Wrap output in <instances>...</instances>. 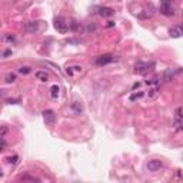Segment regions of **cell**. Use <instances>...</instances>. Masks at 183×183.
<instances>
[{"instance_id": "cell-13", "label": "cell", "mask_w": 183, "mask_h": 183, "mask_svg": "<svg viewBox=\"0 0 183 183\" xmlns=\"http://www.w3.org/2000/svg\"><path fill=\"white\" fill-rule=\"evenodd\" d=\"M59 94H60V87L57 85H53L50 87V98L52 99H57Z\"/></svg>"}, {"instance_id": "cell-1", "label": "cell", "mask_w": 183, "mask_h": 183, "mask_svg": "<svg viewBox=\"0 0 183 183\" xmlns=\"http://www.w3.org/2000/svg\"><path fill=\"white\" fill-rule=\"evenodd\" d=\"M153 69H155V63L153 62H139V63H136V66H135V73L140 74V76H144V74L150 73Z\"/></svg>"}, {"instance_id": "cell-27", "label": "cell", "mask_w": 183, "mask_h": 183, "mask_svg": "<svg viewBox=\"0 0 183 183\" xmlns=\"http://www.w3.org/2000/svg\"><path fill=\"white\" fill-rule=\"evenodd\" d=\"M137 87H140V83H135L133 85V89H137Z\"/></svg>"}, {"instance_id": "cell-17", "label": "cell", "mask_w": 183, "mask_h": 183, "mask_svg": "<svg viewBox=\"0 0 183 183\" xmlns=\"http://www.w3.org/2000/svg\"><path fill=\"white\" fill-rule=\"evenodd\" d=\"M176 72H179V70H176ZM176 72H173V70H170V69H168V70L164 72V80H166V82H170L172 77L175 76Z\"/></svg>"}, {"instance_id": "cell-12", "label": "cell", "mask_w": 183, "mask_h": 183, "mask_svg": "<svg viewBox=\"0 0 183 183\" xmlns=\"http://www.w3.org/2000/svg\"><path fill=\"white\" fill-rule=\"evenodd\" d=\"M159 90H160V86H153V87H149V99H155L157 94H159Z\"/></svg>"}, {"instance_id": "cell-19", "label": "cell", "mask_w": 183, "mask_h": 183, "mask_svg": "<svg viewBox=\"0 0 183 183\" xmlns=\"http://www.w3.org/2000/svg\"><path fill=\"white\" fill-rule=\"evenodd\" d=\"M6 82H7V83L16 82V74H15V73H9L7 76H6Z\"/></svg>"}, {"instance_id": "cell-6", "label": "cell", "mask_w": 183, "mask_h": 183, "mask_svg": "<svg viewBox=\"0 0 183 183\" xmlns=\"http://www.w3.org/2000/svg\"><path fill=\"white\" fill-rule=\"evenodd\" d=\"M162 168H163V163H162V160H157V159L149 160L148 169H149L150 172H157V170H160Z\"/></svg>"}, {"instance_id": "cell-26", "label": "cell", "mask_w": 183, "mask_h": 183, "mask_svg": "<svg viewBox=\"0 0 183 183\" xmlns=\"http://www.w3.org/2000/svg\"><path fill=\"white\" fill-rule=\"evenodd\" d=\"M114 26V22H107V27H113Z\"/></svg>"}, {"instance_id": "cell-14", "label": "cell", "mask_w": 183, "mask_h": 183, "mask_svg": "<svg viewBox=\"0 0 183 183\" xmlns=\"http://www.w3.org/2000/svg\"><path fill=\"white\" fill-rule=\"evenodd\" d=\"M146 85H148L149 87H153V86H160V77H159V76H155V77H152L150 80H146Z\"/></svg>"}, {"instance_id": "cell-8", "label": "cell", "mask_w": 183, "mask_h": 183, "mask_svg": "<svg viewBox=\"0 0 183 183\" xmlns=\"http://www.w3.org/2000/svg\"><path fill=\"white\" fill-rule=\"evenodd\" d=\"M99 15H100L102 17H112V16L114 15V9L106 7V6H103V7H99Z\"/></svg>"}, {"instance_id": "cell-29", "label": "cell", "mask_w": 183, "mask_h": 183, "mask_svg": "<svg viewBox=\"0 0 183 183\" xmlns=\"http://www.w3.org/2000/svg\"><path fill=\"white\" fill-rule=\"evenodd\" d=\"M4 94V90H0V96H3Z\"/></svg>"}, {"instance_id": "cell-2", "label": "cell", "mask_w": 183, "mask_h": 183, "mask_svg": "<svg viewBox=\"0 0 183 183\" xmlns=\"http://www.w3.org/2000/svg\"><path fill=\"white\" fill-rule=\"evenodd\" d=\"M55 29L59 31V33H62V35H64V33H67L69 31V24H67V20L64 19V17H56L55 19Z\"/></svg>"}, {"instance_id": "cell-18", "label": "cell", "mask_w": 183, "mask_h": 183, "mask_svg": "<svg viewBox=\"0 0 183 183\" xmlns=\"http://www.w3.org/2000/svg\"><path fill=\"white\" fill-rule=\"evenodd\" d=\"M19 72H20L22 74H29V73L31 72V67H29V66H22V67L19 69Z\"/></svg>"}, {"instance_id": "cell-4", "label": "cell", "mask_w": 183, "mask_h": 183, "mask_svg": "<svg viewBox=\"0 0 183 183\" xmlns=\"http://www.w3.org/2000/svg\"><path fill=\"white\" fill-rule=\"evenodd\" d=\"M159 12L162 13L163 16H168V17H172L175 16V9L172 6L170 2H162L159 6Z\"/></svg>"}, {"instance_id": "cell-23", "label": "cell", "mask_w": 183, "mask_h": 183, "mask_svg": "<svg viewBox=\"0 0 183 183\" xmlns=\"http://www.w3.org/2000/svg\"><path fill=\"white\" fill-rule=\"evenodd\" d=\"M9 103V105H16V103H19L20 99H9V100H6Z\"/></svg>"}, {"instance_id": "cell-24", "label": "cell", "mask_w": 183, "mask_h": 183, "mask_svg": "<svg viewBox=\"0 0 183 183\" xmlns=\"http://www.w3.org/2000/svg\"><path fill=\"white\" fill-rule=\"evenodd\" d=\"M17 159H19V157H17V156H13V157H9V162H10V163H13V164H15V163H17Z\"/></svg>"}, {"instance_id": "cell-28", "label": "cell", "mask_w": 183, "mask_h": 183, "mask_svg": "<svg viewBox=\"0 0 183 183\" xmlns=\"http://www.w3.org/2000/svg\"><path fill=\"white\" fill-rule=\"evenodd\" d=\"M3 148H4V144H2V143H0V152L3 150Z\"/></svg>"}, {"instance_id": "cell-7", "label": "cell", "mask_w": 183, "mask_h": 183, "mask_svg": "<svg viewBox=\"0 0 183 183\" xmlns=\"http://www.w3.org/2000/svg\"><path fill=\"white\" fill-rule=\"evenodd\" d=\"M175 129H176V130H182V107H177V109H176Z\"/></svg>"}, {"instance_id": "cell-16", "label": "cell", "mask_w": 183, "mask_h": 183, "mask_svg": "<svg viewBox=\"0 0 183 183\" xmlns=\"http://www.w3.org/2000/svg\"><path fill=\"white\" fill-rule=\"evenodd\" d=\"M144 96L143 92H139V93H132L130 96H129V100L130 102H135V100H139V99H142Z\"/></svg>"}, {"instance_id": "cell-11", "label": "cell", "mask_w": 183, "mask_h": 183, "mask_svg": "<svg viewBox=\"0 0 183 183\" xmlns=\"http://www.w3.org/2000/svg\"><path fill=\"white\" fill-rule=\"evenodd\" d=\"M35 76L39 79L40 82H47V80H49V77H50V76H49V73H47L46 70H37L35 73Z\"/></svg>"}, {"instance_id": "cell-21", "label": "cell", "mask_w": 183, "mask_h": 183, "mask_svg": "<svg viewBox=\"0 0 183 183\" xmlns=\"http://www.w3.org/2000/svg\"><path fill=\"white\" fill-rule=\"evenodd\" d=\"M72 107H73V109L76 110L77 113H80V112H82V106H79V102H74L73 105H72Z\"/></svg>"}, {"instance_id": "cell-5", "label": "cell", "mask_w": 183, "mask_h": 183, "mask_svg": "<svg viewBox=\"0 0 183 183\" xmlns=\"http://www.w3.org/2000/svg\"><path fill=\"white\" fill-rule=\"evenodd\" d=\"M43 119L46 122V125H53L56 120V113L53 112L52 109H47L43 112Z\"/></svg>"}, {"instance_id": "cell-15", "label": "cell", "mask_w": 183, "mask_h": 183, "mask_svg": "<svg viewBox=\"0 0 183 183\" xmlns=\"http://www.w3.org/2000/svg\"><path fill=\"white\" fill-rule=\"evenodd\" d=\"M67 24H69V30H73V31H77L79 29H80V26H79V23L76 22V20H69L67 22Z\"/></svg>"}, {"instance_id": "cell-22", "label": "cell", "mask_w": 183, "mask_h": 183, "mask_svg": "<svg viewBox=\"0 0 183 183\" xmlns=\"http://www.w3.org/2000/svg\"><path fill=\"white\" fill-rule=\"evenodd\" d=\"M3 40H4V42H15V36H13V35H6L3 37Z\"/></svg>"}, {"instance_id": "cell-10", "label": "cell", "mask_w": 183, "mask_h": 183, "mask_svg": "<svg viewBox=\"0 0 183 183\" xmlns=\"http://www.w3.org/2000/svg\"><path fill=\"white\" fill-rule=\"evenodd\" d=\"M26 29L29 31H31V33H37L40 30V24H39V22H29L26 24Z\"/></svg>"}, {"instance_id": "cell-20", "label": "cell", "mask_w": 183, "mask_h": 183, "mask_svg": "<svg viewBox=\"0 0 183 183\" xmlns=\"http://www.w3.org/2000/svg\"><path fill=\"white\" fill-rule=\"evenodd\" d=\"M7 133H9V127H6V126L0 127V137H4V135H7Z\"/></svg>"}, {"instance_id": "cell-25", "label": "cell", "mask_w": 183, "mask_h": 183, "mask_svg": "<svg viewBox=\"0 0 183 183\" xmlns=\"http://www.w3.org/2000/svg\"><path fill=\"white\" fill-rule=\"evenodd\" d=\"M96 29H98V27H96V24H94V23H92V24L87 26V30H89V31H94Z\"/></svg>"}, {"instance_id": "cell-9", "label": "cell", "mask_w": 183, "mask_h": 183, "mask_svg": "<svg viewBox=\"0 0 183 183\" xmlns=\"http://www.w3.org/2000/svg\"><path fill=\"white\" fill-rule=\"evenodd\" d=\"M169 33H170V36L172 37H175V39H177V37H180V36L183 35V29H182V26H173V27L169 30Z\"/></svg>"}, {"instance_id": "cell-3", "label": "cell", "mask_w": 183, "mask_h": 183, "mask_svg": "<svg viewBox=\"0 0 183 183\" xmlns=\"http://www.w3.org/2000/svg\"><path fill=\"white\" fill-rule=\"evenodd\" d=\"M113 62H117V57H114L113 55H102L94 59V63L98 66H106V64H110Z\"/></svg>"}]
</instances>
